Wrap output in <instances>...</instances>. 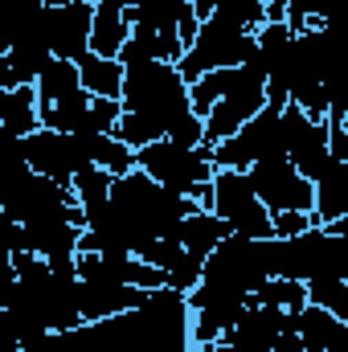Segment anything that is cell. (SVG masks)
<instances>
[{"label": "cell", "instance_id": "obj_1", "mask_svg": "<svg viewBox=\"0 0 348 352\" xmlns=\"http://www.w3.org/2000/svg\"><path fill=\"white\" fill-rule=\"evenodd\" d=\"M119 111L144 115V119H152L168 135V127L184 111H193V107H188V87L176 74V66H168V62H144V66L123 70Z\"/></svg>", "mask_w": 348, "mask_h": 352}, {"label": "cell", "instance_id": "obj_2", "mask_svg": "<svg viewBox=\"0 0 348 352\" xmlns=\"http://www.w3.org/2000/svg\"><path fill=\"white\" fill-rule=\"evenodd\" d=\"M0 209L17 221V226H33V221H74L83 226V209L74 201V192L66 184H54L33 168H12L0 173Z\"/></svg>", "mask_w": 348, "mask_h": 352}, {"label": "cell", "instance_id": "obj_3", "mask_svg": "<svg viewBox=\"0 0 348 352\" xmlns=\"http://www.w3.org/2000/svg\"><path fill=\"white\" fill-rule=\"evenodd\" d=\"M262 278H270L266 266V238L250 234H226L205 258H201V283L234 291V295H254Z\"/></svg>", "mask_w": 348, "mask_h": 352}, {"label": "cell", "instance_id": "obj_4", "mask_svg": "<svg viewBox=\"0 0 348 352\" xmlns=\"http://www.w3.org/2000/svg\"><path fill=\"white\" fill-rule=\"evenodd\" d=\"M135 168L144 176H152L156 184L193 197L201 184H209L213 164H209V144L201 148H180L173 140H152L144 148H135Z\"/></svg>", "mask_w": 348, "mask_h": 352}, {"label": "cell", "instance_id": "obj_5", "mask_svg": "<svg viewBox=\"0 0 348 352\" xmlns=\"http://www.w3.org/2000/svg\"><path fill=\"white\" fill-rule=\"evenodd\" d=\"M209 213L230 226V234L270 238V213L250 188V176L242 168H213L209 176Z\"/></svg>", "mask_w": 348, "mask_h": 352}, {"label": "cell", "instance_id": "obj_6", "mask_svg": "<svg viewBox=\"0 0 348 352\" xmlns=\"http://www.w3.org/2000/svg\"><path fill=\"white\" fill-rule=\"evenodd\" d=\"M250 54H254V33H234V29H226V25L201 21L193 45H188V50L180 54V62H176V74H180L184 87H188V82H197V78L209 74V70H234V66H242Z\"/></svg>", "mask_w": 348, "mask_h": 352}, {"label": "cell", "instance_id": "obj_7", "mask_svg": "<svg viewBox=\"0 0 348 352\" xmlns=\"http://www.w3.org/2000/svg\"><path fill=\"white\" fill-rule=\"evenodd\" d=\"M266 156H283V123H279V111H270V107L250 115L230 140L209 144L213 168H242L246 173L254 160H266Z\"/></svg>", "mask_w": 348, "mask_h": 352}, {"label": "cell", "instance_id": "obj_8", "mask_svg": "<svg viewBox=\"0 0 348 352\" xmlns=\"http://www.w3.org/2000/svg\"><path fill=\"white\" fill-rule=\"evenodd\" d=\"M246 176H250V188L266 213H312V180L295 173L287 164V156L254 160Z\"/></svg>", "mask_w": 348, "mask_h": 352}, {"label": "cell", "instance_id": "obj_9", "mask_svg": "<svg viewBox=\"0 0 348 352\" xmlns=\"http://www.w3.org/2000/svg\"><path fill=\"white\" fill-rule=\"evenodd\" d=\"M148 349L152 352H188V303L173 287H156L144 295V303L135 307Z\"/></svg>", "mask_w": 348, "mask_h": 352}, {"label": "cell", "instance_id": "obj_10", "mask_svg": "<svg viewBox=\"0 0 348 352\" xmlns=\"http://www.w3.org/2000/svg\"><path fill=\"white\" fill-rule=\"evenodd\" d=\"M279 123H283V156L303 180H320L332 164V152H328V127L324 123H312L303 111H295L291 102L279 111Z\"/></svg>", "mask_w": 348, "mask_h": 352}, {"label": "cell", "instance_id": "obj_11", "mask_svg": "<svg viewBox=\"0 0 348 352\" xmlns=\"http://www.w3.org/2000/svg\"><path fill=\"white\" fill-rule=\"evenodd\" d=\"M25 168H33L37 176H45V180L70 188V176L83 168L78 148H74V135L50 131V127L29 131V135H25Z\"/></svg>", "mask_w": 348, "mask_h": 352}, {"label": "cell", "instance_id": "obj_12", "mask_svg": "<svg viewBox=\"0 0 348 352\" xmlns=\"http://www.w3.org/2000/svg\"><path fill=\"white\" fill-rule=\"evenodd\" d=\"M90 16L94 4L87 0H66L58 8H45V45L62 62H78L90 41Z\"/></svg>", "mask_w": 348, "mask_h": 352}, {"label": "cell", "instance_id": "obj_13", "mask_svg": "<svg viewBox=\"0 0 348 352\" xmlns=\"http://www.w3.org/2000/svg\"><path fill=\"white\" fill-rule=\"evenodd\" d=\"M287 328H291V311L262 307V303L250 299V303L242 307V316L234 320V328H230L221 340H230V344H238V349H250V352H270L274 336L287 332Z\"/></svg>", "mask_w": 348, "mask_h": 352}, {"label": "cell", "instance_id": "obj_14", "mask_svg": "<svg viewBox=\"0 0 348 352\" xmlns=\"http://www.w3.org/2000/svg\"><path fill=\"white\" fill-rule=\"evenodd\" d=\"M144 295L148 291L127 287V283H78V316H83V324L111 320L119 311H135L144 303Z\"/></svg>", "mask_w": 348, "mask_h": 352}, {"label": "cell", "instance_id": "obj_15", "mask_svg": "<svg viewBox=\"0 0 348 352\" xmlns=\"http://www.w3.org/2000/svg\"><path fill=\"white\" fill-rule=\"evenodd\" d=\"M78 234H83V226L62 221V217L21 226V254H37V258H74V254H78Z\"/></svg>", "mask_w": 348, "mask_h": 352}, {"label": "cell", "instance_id": "obj_16", "mask_svg": "<svg viewBox=\"0 0 348 352\" xmlns=\"http://www.w3.org/2000/svg\"><path fill=\"white\" fill-rule=\"evenodd\" d=\"M127 4H131V0H102V4H94V16H90V41H87L90 54H98V58H119L123 41L131 37Z\"/></svg>", "mask_w": 348, "mask_h": 352}, {"label": "cell", "instance_id": "obj_17", "mask_svg": "<svg viewBox=\"0 0 348 352\" xmlns=\"http://www.w3.org/2000/svg\"><path fill=\"white\" fill-rule=\"evenodd\" d=\"M45 41V4L41 0H0V45Z\"/></svg>", "mask_w": 348, "mask_h": 352}, {"label": "cell", "instance_id": "obj_18", "mask_svg": "<svg viewBox=\"0 0 348 352\" xmlns=\"http://www.w3.org/2000/svg\"><path fill=\"white\" fill-rule=\"evenodd\" d=\"M230 234V226L221 221V217H213L209 209H197V213H188L180 226H176V242H180V250L184 254H193V258H205L221 238Z\"/></svg>", "mask_w": 348, "mask_h": 352}, {"label": "cell", "instance_id": "obj_19", "mask_svg": "<svg viewBox=\"0 0 348 352\" xmlns=\"http://www.w3.org/2000/svg\"><path fill=\"white\" fill-rule=\"evenodd\" d=\"M78 87L94 94V98H119V87H123V66L115 58H98V54H83L78 62Z\"/></svg>", "mask_w": 348, "mask_h": 352}, {"label": "cell", "instance_id": "obj_20", "mask_svg": "<svg viewBox=\"0 0 348 352\" xmlns=\"http://www.w3.org/2000/svg\"><path fill=\"white\" fill-rule=\"evenodd\" d=\"M41 123H37V94L33 87H12L4 90V115H0V131H8V135H29V131H37Z\"/></svg>", "mask_w": 348, "mask_h": 352}, {"label": "cell", "instance_id": "obj_21", "mask_svg": "<svg viewBox=\"0 0 348 352\" xmlns=\"http://www.w3.org/2000/svg\"><path fill=\"white\" fill-rule=\"evenodd\" d=\"M78 87V66L74 62H62V58H50V66L37 74V82H33V94H37V111L41 107H50V102H58V98H66V94H74Z\"/></svg>", "mask_w": 348, "mask_h": 352}, {"label": "cell", "instance_id": "obj_22", "mask_svg": "<svg viewBox=\"0 0 348 352\" xmlns=\"http://www.w3.org/2000/svg\"><path fill=\"white\" fill-rule=\"evenodd\" d=\"M111 180L115 176L102 173V168H78V173L70 176V192H74V201H78V209H83V226H87V217H94L102 205H107V192H111Z\"/></svg>", "mask_w": 348, "mask_h": 352}, {"label": "cell", "instance_id": "obj_23", "mask_svg": "<svg viewBox=\"0 0 348 352\" xmlns=\"http://www.w3.org/2000/svg\"><path fill=\"white\" fill-rule=\"evenodd\" d=\"M205 21L226 25V29H234V33H254L266 16H262V0H217Z\"/></svg>", "mask_w": 348, "mask_h": 352}, {"label": "cell", "instance_id": "obj_24", "mask_svg": "<svg viewBox=\"0 0 348 352\" xmlns=\"http://www.w3.org/2000/svg\"><path fill=\"white\" fill-rule=\"evenodd\" d=\"M283 4V12H287V29L291 33H303L307 25H324V21H332L340 8H345V0H279Z\"/></svg>", "mask_w": 348, "mask_h": 352}, {"label": "cell", "instance_id": "obj_25", "mask_svg": "<svg viewBox=\"0 0 348 352\" xmlns=\"http://www.w3.org/2000/svg\"><path fill=\"white\" fill-rule=\"evenodd\" d=\"M250 299H254V303H262V307L299 311V307L307 303V291H303V283H299V278H262L259 291H254Z\"/></svg>", "mask_w": 348, "mask_h": 352}, {"label": "cell", "instance_id": "obj_26", "mask_svg": "<svg viewBox=\"0 0 348 352\" xmlns=\"http://www.w3.org/2000/svg\"><path fill=\"white\" fill-rule=\"evenodd\" d=\"M303 291H307V303L332 311L336 320L348 324V278H307Z\"/></svg>", "mask_w": 348, "mask_h": 352}, {"label": "cell", "instance_id": "obj_27", "mask_svg": "<svg viewBox=\"0 0 348 352\" xmlns=\"http://www.w3.org/2000/svg\"><path fill=\"white\" fill-rule=\"evenodd\" d=\"M201 283V258H193V254H176V263L164 270V287H173V291H180V295H188L193 287Z\"/></svg>", "mask_w": 348, "mask_h": 352}, {"label": "cell", "instance_id": "obj_28", "mask_svg": "<svg viewBox=\"0 0 348 352\" xmlns=\"http://www.w3.org/2000/svg\"><path fill=\"white\" fill-rule=\"evenodd\" d=\"M312 226H316L312 213H270V238H299Z\"/></svg>", "mask_w": 348, "mask_h": 352}, {"label": "cell", "instance_id": "obj_29", "mask_svg": "<svg viewBox=\"0 0 348 352\" xmlns=\"http://www.w3.org/2000/svg\"><path fill=\"white\" fill-rule=\"evenodd\" d=\"M12 168H25V140L0 131V173H12Z\"/></svg>", "mask_w": 348, "mask_h": 352}, {"label": "cell", "instance_id": "obj_30", "mask_svg": "<svg viewBox=\"0 0 348 352\" xmlns=\"http://www.w3.org/2000/svg\"><path fill=\"white\" fill-rule=\"evenodd\" d=\"M0 250L4 254H21V226L0 209Z\"/></svg>", "mask_w": 348, "mask_h": 352}, {"label": "cell", "instance_id": "obj_31", "mask_svg": "<svg viewBox=\"0 0 348 352\" xmlns=\"http://www.w3.org/2000/svg\"><path fill=\"white\" fill-rule=\"evenodd\" d=\"M270 352H303V344H299V336H295V328L279 332V336H274V344H270Z\"/></svg>", "mask_w": 348, "mask_h": 352}, {"label": "cell", "instance_id": "obj_32", "mask_svg": "<svg viewBox=\"0 0 348 352\" xmlns=\"http://www.w3.org/2000/svg\"><path fill=\"white\" fill-rule=\"evenodd\" d=\"M12 278H17V274H12V254H4V250H0V299L8 295Z\"/></svg>", "mask_w": 348, "mask_h": 352}, {"label": "cell", "instance_id": "obj_33", "mask_svg": "<svg viewBox=\"0 0 348 352\" xmlns=\"http://www.w3.org/2000/svg\"><path fill=\"white\" fill-rule=\"evenodd\" d=\"M324 352H348V324H340V328L332 332V340L324 344Z\"/></svg>", "mask_w": 348, "mask_h": 352}, {"label": "cell", "instance_id": "obj_34", "mask_svg": "<svg viewBox=\"0 0 348 352\" xmlns=\"http://www.w3.org/2000/svg\"><path fill=\"white\" fill-rule=\"evenodd\" d=\"M201 352H250V349H238V344H230V340H213V344H205Z\"/></svg>", "mask_w": 348, "mask_h": 352}, {"label": "cell", "instance_id": "obj_35", "mask_svg": "<svg viewBox=\"0 0 348 352\" xmlns=\"http://www.w3.org/2000/svg\"><path fill=\"white\" fill-rule=\"evenodd\" d=\"M41 4H45V8H58V4H66V0H41Z\"/></svg>", "mask_w": 348, "mask_h": 352}, {"label": "cell", "instance_id": "obj_36", "mask_svg": "<svg viewBox=\"0 0 348 352\" xmlns=\"http://www.w3.org/2000/svg\"><path fill=\"white\" fill-rule=\"evenodd\" d=\"M87 4H102V0H87Z\"/></svg>", "mask_w": 348, "mask_h": 352}, {"label": "cell", "instance_id": "obj_37", "mask_svg": "<svg viewBox=\"0 0 348 352\" xmlns=\"http://www.w3.org/2000/svg\"><path fill=\"white\" fill-rule=\"evenodd\" d=\"M188 4H197V0H188Z\"/></svg>", "mask_w": 348, "mask_h": 352}]
</instances>
